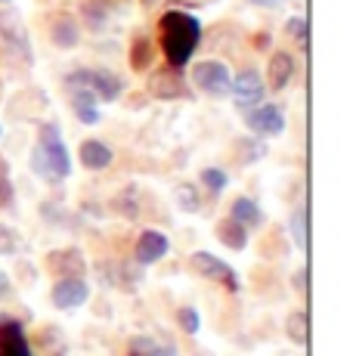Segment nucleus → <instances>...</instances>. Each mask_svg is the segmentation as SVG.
<instances>
[{"mask_svg":"<svg viewBox=\"0 0 353 356\" xmlns=\"http://www.w3.org/2000/svg\"><path fill=\"white\" fill-rule=\"evenodd\" d=\"M176 204H180V211H186V214H195L199 211V193H195V186H189V183H183V186H176Z\"/></svg>","mask_w":353,"mask_h":356,"instance_id":"nucleus-26","label":"nucleus"},{"mask_svg":"<svg viewBox=\"0 0 353 356\" xmlns=\"http://www.w3.org/2000/svg\"><path fill=\"white\" fill-rule=\"evenodd\" d=\"M285 31L297 40V47H307V19H304V16L288 19V29H285Z\"/></svg>","mask_w":353,"mask_h":356,"instance_id":"nucleus-31","label":"nucleus"},{"mask_svg":"<svg viewBox=\"0 0 353 356\" xmlns=\"http://www.w3.org/2000/svg\"><path fill=\"white\" fill-rule=\"evenodd\" d=\"M171 251V238L158 229H146L142 236L137 238V248H133V260L140 266H149V264H158L161 257Z\"/></svg>","mask_w":353,"mask_h":356,"instance_id":"nucleus-11","label":"nucleus"},{"mask_svg":"<svg viewBox=\"0 0 353 356\" xmlns=\"http://www.w3.org/2000/svg\"><path fill=\"white\" fill-rule=\"evenodd\" d=\"M97 97H93V90H87V87H74L72 90V108L74 115H78L81 124H99V108H97Z\"/></svg>","mask_w":353,"mask_h":356,"instance_id":"nucleus-15","label":"nucleus"},{"mask_svg":"<svg viewBox=\"0 0 353 356\" xmlns=\"http://www.w3.org/2000/svg\"><path fill=\"white\" fill-rule=\"evenodd\" d=\"M13 198H16V189H13V177H10V164L0 159V211L10 208Z\"/></svg>","mask_w":353,"mask_h":356,"instance_id":"nucleus-25","label":"nucleus"},{"mask_svg":"<svg viewBox=\"0 0 353 356\" xmlns=\"http://www.w3.org/2000/svg\"><path fill=\"white\" fill-rule=\"evenodd\" d=\"M31 170L47 183H63L72 174V155L63 143V130L53 121L40 124L38 146L31 152Z\"/></svg>","mask_w":353,"mask_h":356,"instance_id":"nucleus-2","label":"nucleus"},{"mask_svg":"<svg viewBox=\"0 0 353 356\" xmlns=\"http://www.w3.org/2000/svg\"><path fill=\"white\" fill-rule=\"evenodd\" d=\"M288 229H291V238H295V245L301 251H307V208H295L291 211V220H288Z\"/></svg>","mask_w":353,"mask_h":356,"instance_id":"nucleus-22","label":"nucleus"},{"mask_svg":"<svg viewBox=\"0 0 353 356\" xmlns=\"http://www.w3.org/2000/svg\"><path fill=\"white\" fill-rule=\"evenodd\" d=\"M65 84H69V90L87 87V90H93V97L103 102H115L124 93V81L115 72H108V68H78V72H72L65 78Z\"/></svg>","mask_w":353,"mask_h":356,"instance_id":"nucleus-3","label":"nucleus"},{"mask_svg":"<svg viewBox=\"0 0 353 356\" xmlns=\"http://www.w3.org/2000/svg\"><path fill=\"white\" fill-rule=\"evenodd\" d=\"M291 78H295V59L288 53H273V59H270V87L279 93L291 84Z\"/></svg>","mask_w":353,"mask_h":356,"instance_id":"nucleus-18","label":"nucleus"},{"mask_svg":"<svg viewBox=\"0 0 353 356\" xmlns=\"http://www.w3.org/2000/svg\"><path fill=\"white\" fill-rule=\"evenodd\" d=\"M0 134H3V127H0Z\"/></svg>","mask_w":353,"mask_h":356,"instance_id":"nucleus-39","label":"nucleus"},{"mask_svg":"<svg viewBox=\"0 0 353 356\" xmlns=\"http://www.w3.org/2000/svg\"><path fill=\"white\" fill-rule=\"evenodd\" d=\"M50 300L56 310H78L90 300V289H87L84 276H63L50 291Z\"/></svg>","mask_w":353,"mask_h":356,"instance_id":"nucleus-9","label":"nucleus"},{"mask_svg":"<svg viewBox=\"0 0 353 356\" xmlns=\"http://www.w3.org/2000/svg\"><path fill=\"white\" fill-rule=\"evenodd\" d=\"M248 3H257V6H279L282 0H248Z\"/></svg>","mask_w":353,"mask_h":356,"instance_id":"nucleus-36","label":"nucleus"},{"mask_svg":"<svg viewBox=\"0 0 353 356\" xmlns=\"http://www.w3.org/2000/svg\"><path fill=\"white\" fill-rule=\"evenodd\" d=\"M115 208L133 220V217H137V198H133V189H124V193L118 195V202H115Z\"/></svg>","mask_w":353,"mask_h":356,"instance_id":"nucleus-32","label":"nucleus"},{"mask_svg":"<svg viewBox=\"0 0 353 356\" xmlns=\"http://www.w3.org/2000/svg\"><path fill=\"white\" fill-rule=\"evenodd\" d=\"M146 3H155V0H146Z\"/></svg>","mask_w":353,"mask_h":356,"instance_id":"nucleus-38","label":"nucleus"},{"mask_svg":"<svg viewBox=\"0 0 353 356\" xmlns=\"http://www.w3.org/2000/svg\"><path fill=\"white\" fill-rule=\"evenodd\" d=\"M155 56V47L149 38H137L131 44V65L137 68V72H142V68H149V63H152Z\"/></svg>","mask_w":353,"mask_h":356,"instance_id":"nucleus-23","label":"nucleus"},{"mask_svg":"<svg viewBox=\"0 0 353 356\" xmlns=\"http://www.w3.org/2000/svg\"><path fill=\"white\" fill-rule=\"evenodd\" d=\"M131 356H176V350L171 344H161L155 338H133L131 341Z\"/></svg>","mask_w":353,"mask_h":356,"instance_id":"nucleus-20","label":"nucleus"},{"mask_svg":"<svg viewBox=\"0 0 353 356\" xmlns=\"http://www.w3.org/2000/svg\"><path fill=\"white\" fill-rule=\"evenodd\" d=\"M192 84L199 87V90H205L208 97H229L233 78H229V68L223 63L208 59V63H199L192 68Z\"/></svg>","mask_w":353,"mask_h":356,"instance_id":"nucleus-5","label":"nucleus"},{"mask_svg":"<svg viewBox=\"0 0 353 356\" xmlns=\"http://www.w3.org/2000/svg\"><path fill=\"white\" fill-rule=\"evenodd\" d=\"M229 93H233L236 106L242 108V112H248V108L261 106L263 102V93H267V87H263L261 74L254 72V68H245V72H239L233 78V84H229Z\"/></svg>","mask_w":353,"mask_h":356,"instance_id":"nucleus-7","label":"nucleus"},{"mask_svg":"<svg viewBox=\"0 0 353 356\" xmlns=\"http://www.w3.org/2000/svg\"><path fill=\"white\" fill-rule=\"evenodd\" d=\"M78 155H81V164H84L87 170H106L115 159V152L103 140H84L78 149Z\"/></svg>","mask_w":353,"mask_h":356,"instance_id":"nucleus-14","label":"nucleus"},{"mask_svg":"<svg viewBox=\"0 0 353 356\" xmlns=\"http://www.w3.org/2000/svg\"><path fill=\"white\" fill-rule=\"evenodd\" d=\"M229 217H233L236 223H242L245 229H261L263 227V211L261 204L254 202V198H236L233 208H229Z\"/></svg>","mask_w":353,"mask_h":356,"instance_id":"nucleus-16","label":"nucleus"},{"mask_svg":"<svg viewBox=\"0 0 353 356\" xmlns=\"http://www.w3.org/2000/svg\"><path fill=\"white\" fill-rule=\"evenodd\" d=\"M149 93L155 99H186L189 97V84L183 78V68H158V72L149 78Z\"/></svg>","mask_w":353,"mask_h":356,"instance_id":"nucleus-8","label":"nucleus"},{"mask_svg":"<svg viewBox=\"0 0 353 356\" xmlns=\"http://www.w3.org/2000/svg\"><path fill=\"white\" fill-rule=\"evenodd\" d=\"M81 19L87 22V29L103 31L106 22H108V6L99 3V0H87V3L81 6Z\"/></svg>","mask_w":353,"mask_h":356,"instance_id":"nucleus-21","label":"nucleus"},{"mask_svg":"<svg viewBox=\"0 0 353 356\" xmlns=\"http://www.w3.org/2000/svg\"><path fill=\"white\" fill-rule=\"evenodd\" d=\"M202 183H205V189H211V193H223L229 183V177L223 174L220 168H205L202 170Z\"/></svg>","mask_w":353,"mask_h":356,"instance_id":"nucleus-29","label":"nucleus"},{"mask_svg":"<svg viewBox=\"0 0 353 356\" xmlns=\"http://www.w3.org/2000/svg\"><path fill=\"white\" fill-rule=\"evenodd\" d=\"M0 40L6 44V50L16 53L22 63H31V44H28V31H25L22 19H19V13L6 10L0 13Z\"/></svg>","mask_w":353,"mask_h":356,"instance_id":"nucleus-6","label":"nucleus"},{"mask_svg":"<svg viewBox=\"0 0 353 356\" xmlns=\"http://www.w3.org/2000/svg\"><path fill=\"white\" fill-rule=\"evenodd\" d=\"M47 266L59 276H84L87 273V260L78 248H59L47 254Z\"/></svg>","mask_w":353,"mask_h":356,"instance_id":"nucleus-13","label":"nucleus"},{"mask_svg":"<svg viewBox=\"0 0 353 356\" xmlns=\"http://www.w3.org/2000/svg\"><path fill=\"white\" fill-rule=\"evenodd\" d=\"M199 356H202V353H199Z\"/></svg>","mask_w":353,"mask_h":356,"instance_id":"nucleus-40","label":"nucleus"},{"mask_svg":"<svg viewBox=\"0 0 353 356\" xmlns=\"http://www.w3.org/2000/svg\"><path fill=\"white\" fill-rule=\"evenodd\" d=\"M295 289H297V291H307V270H297V276H295Z\"/></svg>","mask_w":353,"mask_h":356,"instance_id":"nucleus-33","label":"nucleus"},{"mask_svg":"<svg viewBox=\"0 0 353 356\" xmlns=\"http://www.w3.org/2000/svg\"><path fill=\"white\" fill-rule=\"evenodd\" d=\"M19 248H22V238H19V232L0 223V257H13Z\"/></svg>","mask_w":353,"mask_h":356,"instance_id":"nucleus-27","label":"nucleus"},{"mask_svg":"<svg viewBox=\"0 0 353 356\" xmlns=\"http://www.w3.org/2000/svg\"><path fill=\"white\" fill-rule=\"evenodd\" d=\"M245 124H248L251 134H257V136H279L285 130V115H282L279 106L261 102V106H254L245 112Z\"/></svg>","mask_w":353,"mask_h":356,"instance_id":"nucleus-10","label":"nucleus"},{"mask_svg":"<svg viewBox=\"0 0 353 356\" xmlns=\"http://www.w3.org/2000/svg\"><path fill=\"white\" fill-rule=\"evenodd\" d=\"M239 149H242V161L251 164L257 159H263L267 155V146H263L261 140H239Z\"/></svg>","mask_w":353,"mask_h":356,"instance_id":"nucleus-30","label":"nucleus"},{"mask_svg":"<svg viewBox=\"0 0 353 356\" xmlns=\"http://www.w3.org/2000/svg\"><path fill=\"white\" fill-rule=\"evenodd\" d=\"M10 294V279H6V273H0V300Z\"/></svg>","mask_w":353,"mask_h":356,"instance_id":"nucleus-34","label":"nucleus"},{"mask_svg":"<svg viewBox=\"0 0 353 356\" xmlns=\"http://www.w3.org/2000/svg\"><path fill=\"white\" fill-rule=\"evenodd\" d=\"M189 264H192V270L199 273V276H205V279H211V282L223 285V289H227L229 294L242 291V282H239V276H236V270L227 264V260L217 257V254H208V251H195V254L189 257Z\"/></svg>","mask_w":353,"mask_h":356,"instance_id":"nucleus-4","label":"nucleus"},{"mask_svg":"<svg viewBox=\"0 0 353 356\" xmlns=\"http://www.w3.org/2000/svg\"><path fill=\"white\" fill-rule=\"evenodd\" d=\"M285 332H288L291 344H307V313L304 310H295L288 316V323H285Z\"/></svg>","mask_w":353,"mask_h":356,"instance_id":"nucleus-24","label":"nucleus"},{"mask_svg":"<svg viewBox=\"0 0 353 356\" xmlns=\"http://www.w3.org/2000/svg\"><path fill=\"white\" fill-rule=\"evenodd\" d=\"M254 47H257V50H267V47H270V34H257Z\"/></svg>","mask_w":353,"mask_h":356,"instance_id":"nucleus-35","label":"nucleus"},{"mask_svg":"<svg viewBox=\"0 0 353 356\" xmlns=\"http://www.w3.org/2000/svg\"><path fill=\"white\" fill-rule=\"evenodd\" d=\"M50 40L59 47V50H72V47H78V40H81L78 22H74L72 16H59L56 22L50 25Z\"/></svg>","mask_w":353,"mask_h":356,"instance_id":"nucleus-17","label":"nucleus"},{"mask_svg":"<svg viewBox=\"0 0 353 356\" xmlns=\"http://www.w3.org/2000/svg\"><path fill=\"white\" fill-rule=\"evenodd\" d=\"M217 238H220L227 248H233V251H245L248 248V229L242 227V223H236L233 217H227V220L217 223Z\"/></svg>","mask_w":353,"mask_h":356,"instance_id":"nucleus-19","label":"nucleus"},{"mask_svg":"<svg viewBox=\"0 0 353 356\" xmlns=\"http://www.w3.org/2000/svg\"><path fill=\"white\" fill-rule=\"evenodd\" d=\"M0 3H10V0H0Z\"/></svg>","mask_w":353,"mask_h":356,"instance_id":"nucleus-37","label":"nucleus"},{"mask_svg":"<svg viewBox=\"0 0 353 356\" xmlns=\"http://www.w3.org/2000/svg\"><path fill=\"white\" fill-rule=\"evenodd\" d=\"M158 34H161V50H165L167 65L183 68L192 59L195 47H199V40H202V22L192 13L171 10L161 16Z\"/></svg>","mask_w":353,"mask_h":356,"instance_id":"nucleus-1","label":"nucleus"},{"mask_svg":"<svg viewBox=\"0 0 353 356\" xmlns=\"http://www.w3.org/2000/svg\"><path fill=\"white\" fill-rule=\"evenodd\" d=\"M176 325H180L186 334H195L202 328L199 310H195V307H180V310H176Z\"/></svg>","mask_w":353,"mask_h":356,"instance_id":"nucleus-28","label":"nucleus"},{"mask_svg":"<svg viewBox=\"0 0 353 356\" xmlns=\"http://www.w3.org/2000/svg\"><path fill=\"white\" fill-rule=\"evenodd\" d=\"M0 356H35L28 334L16 319H0Z\"/></svg>","mask_w":353,"mask_h":356,"instance_id":"nucleus-12","label":"nucleus"}]
</instances>
